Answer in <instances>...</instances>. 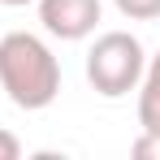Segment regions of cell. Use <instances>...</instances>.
<instances>
[{
	"label": "cell",
	"mask_w": 160,
	"mask_h": 160,
	"mask_svg": "<svg viewBox=\"0 0 160 160\" xmlns=\"http://www.w3.org/2000/svg\"><path fill=\"white\" fill-rule=\"evenodd\" d=\"M143 69H147V52L130 30H104L87 52V82L104 100H121L138 91Z\"/></svg>",
	"instance_id": "cell-2"
},
{
	"label": "cell",
	"mask_w": 160,
	"mask_h": 160,
	"mask_svg": "<svg viewBox=\"0 0 160 160\" xmlns=\"http://www.w3.org/2000/svg\"><path fill=\"white\" fill-rule=\"evenodd\" d=\"M138 126L160 130V52L147 61V69L138 78Z\"/></svg>",
	"instance_id": "cell-4"
},
{
	"label": "cell",
	"mask_w": 160,
	"mask_h": 160,
	"mask_svg": "<svg viewBox=\"0 0 160 160\" xmlns=\"http://www.w3.org/2000/svg\"><path fill=\"white\" fill-rule=\"evenodd\" d=\"M130 152L138 160H160V130H138V138L130 143Z\"/></svg>",
	"instance_id": "cell-6"
},
{
	"label": "cell",
	"mask_w": 160,
	"mask_h": 160,
	"mask_svg": "<svg viewBox=\"0 0 160 160\" xmlns=\"http://www.w3.org/2000/svg\"><path fill=\"white\" fill-rule=\"evenodd\" d=\"M35 4H39L43 30L52 39H65V43H78L87 35H95L100 13H104L100 0H35Z\"/></svg>",
	"instance_id": "cell-3"
},
{
	"label": "cell",
	"mask_w": 160,
	"mask_h": 160,
	"mask_svg": "<svg viewBox=\"0 0 160 160\" xmlns=\"http://www.w3.org/2000/svg\"><path fill=\"white\" fill-rule=\"evenodd\" d=\"M0 4H35V0H0Z\"/></svg>",
	"instance_id": "cell-8"
},
{
	"label": "cell",
	"mask_w": 160,
	"mask_h": 160,
	"mask_svg": "<svg viewBox=\"0 0 160 160\" xmlns=\"http://www.w3.org/2000/svg\"><path fill=\"white\" fill-rule=\"evenodd\" d=\"M112 4H117V13L130 18V22H156L160 18V0H112Z\"/></svg>",
	"instance_id": "cell-5"
},
{
	"label": "cell",
	"mask_w": 160,
	"mask_h": 160,
	"mask_svg": "<svg viewBox=\"0 0 160 160\" xmlns=\"http://www.w3.org/2000/svg\"><path fill=\"white\" fill-rule=\"evenodd\" d=\"M0 91L26 112H39L61 95V61L39 35L9 30L0 39Z\"/></svg>",
	"instance_id": "cell-1"
},
{
	"label": "cell",
	"mask_w": 160,
	"mask_h": 160,
	"mask_svg": "<svg viewBox=\"0 0 160 160\" xmlns=\"http://www.w3.org/2000/svg\"><path fill=\"white\" fill-rule=\"evenodd\" d=\"M18 156H22L18 134H13V130H0V160H18Z\"/></svg>",
	"instance_id": "cell-7"
}]
</instances>
